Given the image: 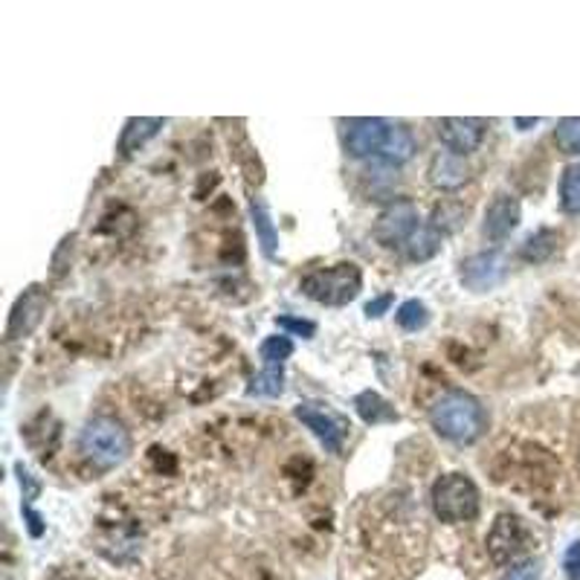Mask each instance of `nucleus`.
<instances>
[{"label": "nucleus", "mask_w": 580, "mask_h": 580, "mask_svg": "<svg viewBox=\"0 0 580 580\" xmlns=\"http://www.w3.org/2000/svg\"><path fill=\"white\" fill-rule=\"evenodd\" d=\"M430 427L436 436L452 445H474L488 433L490 415L476 395L465 393V389H450L433 400Z\"/></svg>", "instance_id": "obj_1"}, {"label": "nucleus", "mask_w": 580, "mask_h": 580, "mask_svg": "<svg viewBox=\"0 0 580 580\" xmlns=\"http://www.w3.org/2000/svg\"><path fill=\"white\" fill-rule=\"evenodd\" d=\"M134 450L129 427L113 415H93L79 433V452L96 470L120 468Z\"/></svg>", "instance_id": "obj_2"}, {"label": "nucleus", "mask_w": 580, "mask_h": 580, "mask_svg": "<svg viewBox=\"0 0 580 580\" xmlns=\"http://www.w3.org/2000/svg\"><path fill=\"white\" fill-rule=\"evenodd\" d=\"M299 291L311 302L325 308H343L355 302L363 291V271L355 262H337L332 267H317L299 279Z\"/></svg>", "instance_id": "obj_3"}, {"label": "nucleus", "mask_w": 580, "mask_h": 580, "mask_svg": "<svg viewBox=\"0 0 580 580\" xmlns=\"http://www.w3.org/2000/svg\"><path fill=\"white\" fill-rule=\"evenodd\" d=\"M430 506L438 520L447 526H459V522L476 520L482 497L468 474H445L433 482Z\"/></svg>", "instance_id": "obj_4"}, {"label": "nucleus", "mask_w": 580, "mask_h": 580, "mask_svg": "<svg viewBox=\"0 0 580 580\" xmlns=\"http://www.w3.org/2000/svg\"><path fill=\"white\" fill-rule=\"evenodd\" d=\"M294 415L296 421L305 424V427L317 436V441L325 447V450L334 452V456H343L348 436H352V421H348V415L337 413V409L328 407V404H319V400L296 404Z\"/></svg>", "instance_id": "obj_5"}, {"label": "nucleus", "mask_w": 580, "mask_h": 580, "mask_svg": "<svg viewBox=\"0 0 580 580\" xmlns=\"http://www.w3.org/2000/svg\"><path fill=\"white\" fill-rule=\"evenodd\" d=\"M418 226H421L418 206H415L413 201H407V197H400V201H393V204L377 215L372 235H375V242L380 244V247L404 250V244L413 238Z\"/></svg>", "instance_id": "obj_6"}, {"label": "nucleus", "mask_w": 580, "mask_h": 580, "mask_svg": "<svg viewBox=\"0 0 580 580\" xmlns=\"http://www.w3.org/2000/svg\"><path fill=\"white\" fill-rule=\"evenodd\" d=\"M508 256L502 250H482L459 264V282L474 294H488L499 287L508 276Z\"/></svg>", "instance_id": "obj_7"}, {"label": "nucleus", "mask_w": 580, "mask_h": 580, "mask_svg": "<svg viewBox=\"0 0 580 580\" xmlns=\"http://www.w3.org/2000/svg\"><path fill=\"white\" fill-rule=\"evenodd\" d=\"M47 305H50V291L44 285L23 287V294L18 296L12 311H9L3 339L7 343H18V339L30 337L38 325H41V319H44Z\"/></svg>", "instance_id": "obj_8"}, {"label": "nucleus", "mask_w": 580, "mask_h": 580, "mask_svg": "<svg viewBox=\"0 0 580 580\" xmlns=\"http://www.w3.org/2000/svg\"><path fill=\"white\" fill-rule=\"evenodd\" d=\"M436 134L447 151L468 157L482 145L488 134V122L476 120V116H445L436 122Z\"/></svg>", "instance_id": "obj_9"}, {"label": "nucleus", "mask_w": 580, "mask_h": 580, "mask_svg": "<svg viewBox=\"0 0 580 580\" xmlns=\"http://www.w3.org/2000/svg\"><path fill=\"white\" fill-rule=\"evenodd\" d=\"M526 540H528V531L526 526H522L520 517H513V513H499L497 520H493V528H490L485 546H488V554L493 563L506 566L511 563V560H517V554L526 549Z\"/></svg>", "instance_id": "obj_10"}, {"label": "nucleus", "mask_w": 580, "mask_h": 580, "mask_svg": "<svg viewBox=\"0 0 580 580\" xmlns=\"http://www.w3.org/2000/svg\"><path fill=\"white\" fill-rule=\"evenodd\" d=\"M389 125H393V122L377 120V116H360V120L348 122L346 136H343V145H346L348 157L355 160L380 157V149H384L386 143Z\"/></svg>", "instance_id": "obj_11"}, {"label": "nucleus", "mask_w": 580, "mask_h": 580, "mask_svg": "<svg viewBox=\"0 0 580 580\" xmlns=\"http://www.w3.org/2000/svg\"><path fill=\"white\" fill-rule=\"evenodd\" d=\"M520 221H522L520 197L511 195V192H499V195H493L488 210H485L482 233L488 235L490 242H506L508 235L520 226Z\"/></svg>", "instance_id": "obj_12"}, {"label": "nucleus", "mask_w": 580, "mask_h": 580, "mask_svg": "<svg viewBox=\"0 0 580 580\" xmlns=\"http://www.w3.org/2000/svg\"><path fill=\"white\" fill-rule=\"evenodd\" d=\"M427 174H430V183L436 189H441V192H456V189H461L470 181V166L461 154H452V151L445 149L438 151L436 157L430 160Z\"/></svg>", "instance_id": "obj_13"}, {"label": "nucleus", "mask_w": 580, "mask_h": 580, "mask_svg": "<svg viewBox=\"0 0 580 580\" xmlns=\"http://www.w3.org/2000/svg\"><path fill=\"white\" fill-rule=\"evenodd\" d=\"M163 125H166V120H160V116H131L125 129L120 131V143H116L120 157H131L140 149H145L163 131Z\"/></svg>", "instance_id": "obj_14"}, {"label": "nucleus", "mask_w": 580, "mask_h": 580, "mask_svg": "<svg viewBox=\"0 0 580 580\" xmlns=\"http://www.w3.org/2000/svg\"><path fill=\"white\" fill-rule=\"evenodd\" d=\"M250 218H253V230H256L258 250H262L264 258H276L279 256V230L273 224V215L264 204V197H250Z\"/></svg>", "instance_id": "obj_15"}, {"label": "nucleus", "mask_w": 580, "mask_h": 580, "mask_svg": "<svg viewBox=\"0 0 580 580\" xmlns=\"http://www.w3.org/2000/svg\"><path fill=\"white\" fill-rule=\"evenodd\" d=\"M441 247H445V233H441L433 221H427V224L418 226L413 238L404 244V256L415 264H424L430 262V258H436L438 253H441Z\"/></svg>", "instance_id": "obj_16"}, {"label": "nucleus", "mask_w": 580, "mask_h": 580, "mask_svg": "<svg viewBox=\"0 0 580 580\" xmlns=\"http://www.w3.org/2000/svg\"><path fill=\"white\" fill-rule=\"evenodd\" d=\"M415 151H418V140L413 131L407 125H389V134H386V143L377 160H384L386 166H404L415 157Z\"/></svg>", "instance_id": "obj_17"}, {"label": "nucleus", "mask_w": 580, "mask_h": 580, "mask_svg": "<svg viewBox=\"0 0 580 580\" xmlns=\"http://www.w3.org/2000/svg\"><path fill=\"white\" fill-rule=\"evenodd\" d=\"M355 409H357V415H360L363 421L372 424V427H377V424L398 421V409H395L393 404L384 398V395L372 393V389H366V393L357 395Z\"/></svg>", "instance_id": "obj_18"}, {"label": "nucleus", "mask_w": 580, "mask_h": 580, "mask_svg": "<svg viewBox=\"0 0 580 580\" xmlns=\"http://www.w3.org/2000/svg\"><path fill=\"white\" fill-rule=\"evenodd\" d=\"M558 244H560V235L554 233V230H549V226H543V230H537L535 235H528L526 244L520 247L522 262L528 264L549 262V258L558 253Z\"/></svg>", "instance_id": "obj_19"}, {"label": "nucleus", "mask_w": 580, "mask_h": 580, "mask_svg": "<svg viewBox=\"0 0 580 580\" xmlns=\"http://www.w3.org/2000/svg\"><path fill=\"white\" fill-rule=\"evenodd\" d=\"M294 355V339L287 334H273V337H264L262 346H258V357H262V366H276V369H285V360H291Z\"/></svg>", "instance_id": "obj_20"}, {"label": "nucleus", "mask_w": 580, "mask_h": 580, "mask_svg": "<svg viewBox=\"0 0 580 580\" xmlns=\"http://www.w3.org/2000/svg\"><path fill=\"white\" fill-rule=\"evenodd\" d=\"M285 393V372L276 366H262L247 386V395H258V398H279Z\"/></svg>", "instance_id": "obj_21"}, {"label": "nucleus", "mask_w": 580, "mask_h": 580, "mask_svg": "<svg viewBox=\"0 0 580 580\" xmlns=\"http://www.w3.org/2000/svg\"><path fill=\"white\" fill-rule=\"evenodd\" d=\"M560 210L566 215H580V163L566 166L560 174Z\"/></svg>", "instance_id": "obj_22"}, {"label": "nucleus", "mask_w": 580, "mask_h": 580, "mask_svg": "<svg viewBox=\"0 0 580 580\" xmlns=\"http://www.w3.org/2000/svg\"><path fill=\"white\" fill-rule=\"evenodd\" d=\"M395 323L409 334L421 332V328H427V323H430V308H427L421 299L400 302V308L395 311Z\"/></svg>", "instance_id": "obj_23"}, {"label": "nucleus", "mask_w": 580, "mask_h": 580, "mask_svg": "<svg viewBox=\"0 0 580 580\" xmlns=\"http://www.w3.org/2000/svg\"><path fill=\"white\" fill-rule=\"evenodd\" d=\"M554 145L566 157H580V116H566L554 129Z\"/></svg>", "instance_id": "obj_24"}, {"label": "nucleus", "mask_w": 580, "mask_h": 580, "mask_svg": "<svg viewBox=\"0 0 580 580\" xmlns=\"http://www.w3.org/2000/svg\"><path fill=\"white\" fill-rule=\"evenodd\" d=\"M73 250H75V233H70L61 238L59 247H55L53 253V262H50L55 279H61V276L70 271V264H73Z\"/></svg>", "instance_id": "obj_25"}, {"label": "nucleus", "mask_w": 580, "mask_h": 580, "mask_svg": "<svg viewBox=\"0 0 580 580\" xmlns=\"http://www.w3.org/2000/svg\"><path fill=\"white\" fill-rule=\"evenodd\" d=\"M276 325H279L282 332L287 334V337H291V334H294V337H302V339H311L314 337V334H317V323H314V319H302V317H276Z\"/></svg>", "instance_id": "obj_26"}, {"label": "nucleus", "mask_w": 580, "mask_h": 580, "mask_svg": "<svg viewBox=\"0 0 580 580\" xmlns=\"http://www.w3.org/2000/svg\"><path fill=\"white\" fill-rule=\"evenodd\" d=\"M461 218H465V210H461V206H438L430 221L447 235L461 224Z\"/></svg>", "instance_id": "obj_27"}, {"label": "nucleus", "mask_w": 580, "mask_h": 580, "mask_svg": "<svg viewBox=\"0 0 580 580\" xmlns=\"http://www.w3.org/2000/svg\"><path fill=\"white\" fill-rule=\"evenodd\" d=\"M540 574H543V566H540V560L528 558V560H522V563L511 566V572H508L502 580H540Z\"/></svg>", "instance_id": "obj_28"}, {"label": "nucleus", "mask_w": 580, "mask_h": 580, "mask_svg": "<svg viewBox=\"0 0 580 580\" xmlns=\"http://www.w3.org/2000/svg\"><path fill=\"white\" fill-rule=\"evenodd\" d=\"M16 474H18V482H21L23 502L30 506L32 499H38V493H41V482H35V476H32L27 468H23V461H18V465H16Z\"/></svg>", "instance_id": "obj_29"}, {"label": "nucleus", "mask_w": 580, "mask_h": 580, "mask_svg": "<svg viewBox=\"0 0 580 580\" xmlns=\"http://www.w3.org/2000/svg\"><path fill=\"white\" fill-rule=\"evenodd\" d=\"M563 574L566 580H580V540L563 551Z\"/></svg>", "instance_id": "obj_30"}, {"label": "nucleus", "mask_w": 580, "mask_h": 580, "mask_svg": "<svg viewBox=\"0 0 580 580\" xmlns=\"http://www.w3.org/2000/svg\"><path fill=\"white\" fill-rule=\"evenodd\" d=\"M393 302H395V296H393V294H380V296H375V299H372L369 305H366V317H369V319L384 317L386 311L393 308Z\"/></svg>", "instance_id": "obj_31"}, {"label": "nucleus", "mask_w": 580, "mask_h": 580, "mask_svg": "<svg viewBox=\"0 0 580 580\" xmlns=\"http://www.w3.org/2000/svg\"><path fill=\"white\" fill-rule=\"evenodd\" d=\"M23 517H27V526H30L32 537L44 535V520H41V513L32 511V506H23Z\"/></svg>", "instance_id": "obj_32"}, {"label": "nucleus", "mask_w": 580, "mask_h": 580, "mask_svg": "<svg viewBox=\"0 0 580 580\" xmlns=\"http://www.w3.org/2000/svg\"><path fill=\"white\" fill-rule=\"evenodd\" d=\"M537 122H540L537 116H535V120H522V116H517V120H513V125H517L520 131H528V129H535Z\"/></svg>", "instance_id": "obj_33"}]
</instances>
